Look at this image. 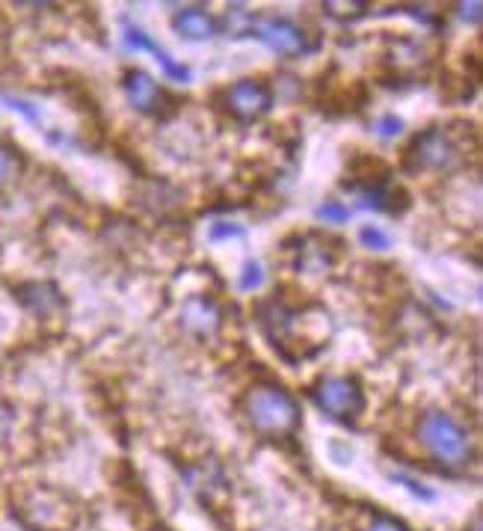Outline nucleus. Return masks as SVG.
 Returning <instances> with one entry per match:
<instances>
[{"instance_id":"obj_1","label":"nucleus","mask_w":483,"mask_h":531,"mask_svg":"<svg viewBox=\"0 0 483 531\" xmlns=\"http://www.w3.org/2000/svg\"><path fill=\"white\" fill-rule=\"evenodd\" d=\"M258 324L276 354L294 365L321 354L329 339V315L318 306L291 309L279 300H267L258 306Z\"/></svg>"},{"instance_id":"obj_2","label":"nucleus","mask_w":483,"mask_h":531,"mask_svg":"<svg viewBox=\"0 0 483 531\" xmlns=\"http://www.w3.org/2000/svg\"><path fill=\"white\" fill-rule=\"evenodd\" d=\"M243 416H246V422L255 434L270 437V440L291 437L303 422L300 404L279 383L252 386L243 398Z\"/></svg>"},{"instance_id":"obj_3","label":"nucleus","mask_w":483,"mask_h":531,"mask_svg":"<svg viewBox=\"0 0 483 531\" xmlns=\"http://www.w3.org/2000/svg\"><path fill=\"white\" fill-rule=\"evenodd\" d=\"M403 164L409 173H448L463 164V146L454 140V131L427 128L409 143Z\"/></svg>"},{"instance_id":"obj_4","label":"nucleus","mask_w":483,"mask_h":531,"mask_svg":"<svg viewBox=\"0 0 483 531\" xmlns=\"http://www.w3.org/2000/svg\"><path fill=\"white\" fill-rule=\"evenodd\" d=\"M421 443L445 466H466L472 460V440L469 434L448 416V413H427L421 422Z\"/></svg>"},{"instance_id":"obj_5","label":"nucleus","mask_w":483,"mask_h":531,"mask_svg":"<svg viewBox=\"0 0 483 531\" xmlns=\"http://www.w3.org/2000/svg\"><path fill=\"white\" fill-rule=\"evenodd\" d=\"M315 407L335 422H356L365 413V392L356 377H321L312 386Z\"/></svg>"},{"instance_id":"obj_6","label":"nucleus","mask_w":483,"mask_h":531,"mask_svg":"<svg viewBox=\"0 0 483 531\" xmlns=\"http://www.w3.org/2000/svg\"><path fill=\"white\" fill-rule=\"evenodd\" d=\"M226 107L238 122H258L273 107V89L264 81L243 78L235 87L226 89Z\"/></svg>"},{"instance_id":"obj_7","label":"nucleus","mask_w":483,"mask_h":531,"mask_svg":"<svg viewBox=\"0 0 483 531\" xmlns=\"http://www.w3.org/2000/svg\"><path fill=\"white\" fill-rule=\"evenodd\" d=\"M249 33L258 36L267 48H273L276 54H285V57L309 51L303 27H297L288 18H258V21H252Z\"/></svg>"},{"instance_id":"obj_8","label":"nucleus","mask_w":483,"mask_h":531,"mask_svg":"<svg viewBox=\"0 0 483 531\" xmlns=\"http://www.w3.org/2000/svg\"><path fill=\"white\" fill-rule=\"evenodd\" d=\"M122 89H125L128 101H131L140 113H146V116H161L163 107H166V92L155 84L152 75H146V72H140V69L125 72Z\"/></svg>"},{"instance_id":"obj_9","label":"nucleus","mask_w":483,"mask_h":531,"mask_svg":"<svg viewBox=\"0 0 483 531\" xmlns=\"http://www.w3.org/2000/svg\"><path fill=\"white\" fill-rule=\"evenodd\" d=\"M359 205L362 208H374V211H386V214H403L409 205V196L401 187L389 184V178H371L365 187H359Z\"/></svg>"},{"instance_id":"obj_10","label":"nucleus","mask_w":483,"mask_h":531,"mask_svg":"<svg viewBox=\"0 0 483 531\" xmlns=\"http://www.w3.org/2000/svg\"><path fill=\"white\" fill-rule=\"evenodd\" d=\"M125 45H128L131 51H149V54H155L163 72H166L172 81H178V84H187V81L193 78V72H190L187 66L175 63L146 30H140V27H134V24H128V21H125Z\"/></svg>"},{"instance_id":"obj_11","label":"nucleus","mask_w":483,"mask_h":531,"mask_svg":"<svg viewBox=\"0 0 483 531\" xmlns=\"http://www.w3.org/2000/svg\"><path fill=\"white\" fill-rule=\"evenodd\" d=\"M172 24H175V30H178L184 39H193V42L211 39V36L217 33L214 18H211L205 9H199V6H187V9H181V12L175 15Z\"/></svg>"},{"instance_id":"obj_12","label":"nucleus","mask_w":483,"mask_h":531,"mask_svg":"<svg viewBox=\"0 0 483 531\" xmlns=\"http://www.w3.org/2000/svg\"><path fill=\"white\" fill-rule=\"evenodd\" d=\"M18 294H21V303H24V306H30L36 315H48L51 309H57V306H60V294H57V288H54V285H48V282H33V285H24Z\"/></svg>"},{"instance_id":"obj_13","label":"nucleus","mask_w":483,"mask_h":531,"mask_svg":"<svg viewBox=\"0 0 483 531\" xmlns=\"http://www.w3.org/2000/svg\"><path fill=\"white\" fill-rule=\"evenodd\" d=\"M184 321L190 330H199V333H211L217 327V309L211 300L205 297H193L184 309Z\"/></svg>"},{"instance_id":"obj_14","label":"nucleus","mask_w":483,"mask_h":531,"mask_svg":"<svg viewBox=\"0 0 483 531\" xmlns=\"http://www.w3.org/2000/svg\"><path fill=\"white\" fill-rule=\"evenodd\" d=\"M21 170H24L21 155H18L15 149H9V146H3V143H0V190L21 176Z\"/></svg>"},{"instance_id":"obj_15","label":"nucleus","mask_w":483,"mask_h":531,"mask_svg":"<svg viewBox=\"0 0 483 531\" xmlns=\"http://www.w3.org/2000/svg\"><path fill=\"white\" fill-rule=\"evenodd\" d=\"M359 241L368 247V250H377V253H386L392 247V238L380 229V226H362L359 229Z\"/></svg>"},{"instance_id":"obj_16","label":"nucleus","mask_w":483,"mask_h":531,"mask_svg":"<svg viewBox=\"0 0 483 531\" xmlns=\"http://www.w3.org/2000/svg\"><path fill=\"white\" fill-rule=\"evenodd\" d=\"M318 217L326 220L329 226H338V223H347V220H350V208L341 205V202H323L321 208H318Z\"/></svg>"},{"instance_id":"obj_17","label":"nucleus","mask_w":483,"mask_h":531,"mask_svg":"<svg viewBox=\"0 0 483 531\" xmlns=\"http://www.w3.org/2000/svg\"><path fill=\"white\" fill-rule=\"evenodd\" d=\"M264 282V273H261V265L258 262H246L241 273V288L243 291H255L258 285Z\"/></svg>"},{"instance_id":"obj_18","label":"nucleus","mask_w":483,"mask_h":531,"mask_svg":"<svg viewBox=\"0 0 483 531\" xmlns=\"http://www.w3.org/2000/svg\"><path fill=\"white\" fill-rule=\"evenodd\" d=\"M403 122L398 116H383V119H377V134L383 137V140H392V137H398L401 134Z\"/></svg>"},{"instance_id":"obj_19","label":"nucleus","mask_w":483,"mask_h":531,"mask_svg":"<svg viewBox=\"0 0 483 531\" xmlns=\"http://www.w3.org/2000/svg\"><path fill=\"white\" fill-rule=\"evenodd\" d=\"M243 229L241 226H235V223H214L211 226V232H208V238L211 241H223V238H241Z\"/></svg>"},{"instance_id":"obj_20","label":"nucleus","mask_w":483,"mask_h":531,"mask_svg":"<svg viewBox=\"0 0 483 531\" xmlns=\"http://www.w3.org/2000/svg\"><path fill=\"white\" fill-rule=\"evenodd\" d=\"M365 531H409L403 526L401 520H395V517H386V514H380V517H374L371 520V526Z\"/></svg>"},{"instance_id":"obj_21","label":"nucleus","mask_w":483,"mask_h":531,"mask_svg":"<svg viewBox=\"0 0 483 531\" xmlns=\"http://www.w3.org/2000/svg\"><path fill=\"white\" fill-rule=\"evenodd\" d=\"M395 481H401V484H406V487H409V490H412L415 496H421V499H427V502L433 499V490H427L424 484H418V481H412V478H406V475H395Z\"/></svg>"},{"instance_id":"obj_22","label":"nucleus","mask_w":483,"mask_h":531,"mask_svg":"<svg viewBox=\"0 0 483 531\" xmlns=\"http://www.w3.org/2000/svg\"><path fill=\"white\" fill-rule=\"evenodd\" d=\"M460 9H463V12H460V15H463V21H472V24H478V21H481L483 6L478 3V0H475V3H463Z\"/></svg>"},{"instance_id":"obj_23","label":"nucleus","mask_w":483,"mask_h":531,"mask_svg":"<svg viewBox=\"0 0 483 531\" xmlns=\"http://www.w3.org/2000/svg\"><path fill=\"white\" fill-rule=\"evenodd\" d=\"M472 531H481V514H475V520H472Z\"/></svg>"}]
</instances>
